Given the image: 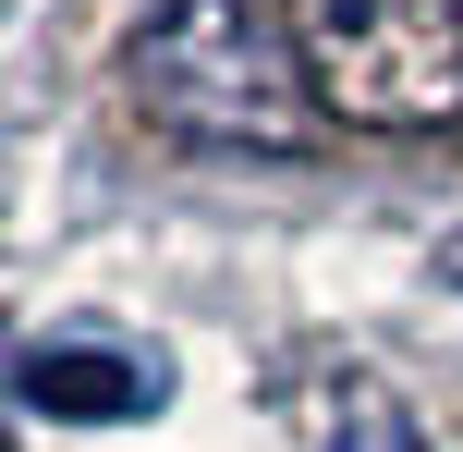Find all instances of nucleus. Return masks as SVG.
<instances>
[{
    "instance_id": "20e7f679",
    "label": "nucleus",
    "mask_w": 463,
    "mask_h": 452,
    "mask_svg": "<svg viewBox=\"0 0 463 452\" xmlns=\"http://www.w3.org/2000/svg\"><path fill=\"white\" fill-rule=\"evenodd\" d=\"M329 452H439V440L415 428V404H402V391L342 380V391H329Z\"/></svg>"
},
{
    "instance_id": "39448f33",
    "label": "nucleus",
    "mask_w": 463,
    "mask_h": 452,
    "mask_svg": "<svg viewBox=\"0 0 463 452\" xmlns=\"http://www.w3.org/2000/svg\"><path fill=\"white\" fill-rule=\"evenodd\" d=\"M427 269H439V282L463 293V220H451V233H439V257H427Z\"/></svg>"
},
{
    "instance_id": "f257e3e1",
    "label": "nucleus",
    "mask_w": 463,
    "mask_h": 452,
    "mask_svg": "<svg viewBox=\"0 0 463 452\" xmlns=\"http://www.w3.org/2000/svg\"><path fill=\"white\" fill-rule=\"evenodd\" d=\"M122 98L195 159H305L317 86L269 0H159L122 37Z\"/></svg>"
},
{
    "instance_id": "7ed1b4c3",
    "label": "nucleus",
    "mask_w": 463,
    "mask_h": 452,
    "mask_svg": "<svg viewBox=\"0 0 463 452\" xmlns=\"http://www.w3.org/2000/svg\"><path fill=\"white\" fill-rule=\"evenodd\" d=\"M13 391L49 428H122V416L171 404V367L159 355H110V342H37V355L13 367Z\"/></svg>"
},
{
    "instance_id": "f03ea898",
    "label": "nucleus",
    "mask_w": 463,
    "mask_h": 452,
    "mask_svg": "<svg viewBox=\"0 0 463 452\" xmlns=\"http://www.w3.org/2000/svg\"><path fill=\"white\" fill-rule=\"evenodd\" d=\"M293 49L317 111L366 135L463 122V0H293Z\"/></svg>"
}]
</instances>
